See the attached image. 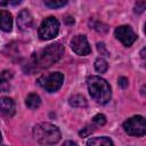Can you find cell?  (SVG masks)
I'll list each match as a JSON object with an SVG mask.
<instances>
[{"label":"cell","instance_id":"obj_13","mask_svg":"<svg viewBox=\"0 0 146 146\" xmlns=\"http://www.w3.org/2000/svg\"><path fill=\"white\" fill-rule=\"evenodd\" d=\"M25 104H26V106H27L29 108L35 110V108H38V107L40 106V104H41V98H40V96H39L38 94L32 92V94H30V95L26 97Z\"/></svg>","mask_w":146,"mask_h":146},{"label":"cell","instance_id":"obj_11","mask_svg":"<svg viewBox=\"0 0 146 146\" xmlns=\"http://www.w3.org/2000/svg\"><path fill=\"white\" fill-rule=\"evenodd\" d=\"M13 27L11 14L7 10H0V29L5 32H9Z\"/></svg>","mask_w":146,"mask_h":146},{"label":"cell","instance_id":"obj_16","mask_svg":"<svg viewBox=\"0 0 146 146\" xmlns=\"http://www.w3.org/2000/svg\"><path fill=\"white\" fill-rule=\"evenodd\" d=\"M95 68H96V71L99 72V73H105V72L107 71V68H108V64H107V62H106L104 58L99 57V58H97L96 62H95Z\"/></svg>","mask_w":146,"mask_h":146},{"label":"cell","instance_id":"obj_10","mask_svg":"<svg viewBox=\"0 0 146 146\" xmlns=\"http://www.w3.org/2000/svg\"><path fill=\"white\" fill-rule=\"evenodd\" d=\"M33 24V17L27 9H23L17 16V25L21 30H27Z\"/></svg>","mask_w":146,"mask_h":146},{"label":"cell","instance_id":"obj_23","mask_svg":"<svg viewBox=\"0 0 146 146\" xmlns=\"http://www.w3.org/2000/svg\"><path fill=\"white\" fill-rule=\"evenodd\" d=\"M119 84L122 87V88H127L128 87V79L124 78V76H121L119 79Z\"/></svg>","mask_w":146,"mask_h":146},{"label":"cell","instance_id":"obj_12","mask_svg":"<svg viewBox=\"0 0 146 146\" xmlns=\"http://www.w3.org/2000/svg\"><path fill=\"white\" fill-rule=\"evenodd\" d=\"M13 74L10 71L0 72V92H7L10 89V80Z\"/></svg>","mask_w":146,"mask_h":146},{"label":"cell","instance_id":"obj_15","mask_svg":"<svg viewBox=\"0 0 146 146\" xmlns=\"http://www.w3.org/2000/svg\"><path fill=\"white\" fill-rule=\"evenodd\" d=\"M68 103L73 107H86L87 106V100L81 95H74V96H72L70 98Z\"/></svg>","mask_w":146,"mask_h":146},{"label":"cell","instance_id":"obj_6","mask_svg":"<svg viewBox=\"0 0 146 146\" xmlns=\"http://www.w3.org/2000/svg\"><path fill=\"white\" fill-rule=\"evenodd\" d=\"M124 131L130 136H144L146 132V123L145 119L141 115H135L123 123Z\"/></svg>","mask_w":146,"mask_h":146},{"label":"cell","instance_id":"obj_20","mask_svg":"<svg viewBox=\"0 0 146 146\" xmlns=\"http://www.w3.org/2000/svg\"><path fill=\"white\" fill-rule=\"evenodd\" d=\"M21 2V0H0V7H6V6H15L18 5Z\"/></svg>","mask_w":146,"mask_h":146},{"label":"cell","instance_id":"obj_3","mask_svg":"<svg viewBox=\"0 0 146 146\" xmlns=\"http://www.w3.org/2000/svg\"><path fill=\"white\" fill-rule=\"evenodd\" d=\"M33 136L42 145H52L59 141L60 131L56 125L49 122H42L34 127Z\"/></svg>","mask_w":146,"mask_h":146},{"label":"cell","instance_id":"obj_8","mask_svg":"<svg viewBox=\"0 0 146 146\" xmlns=\"http://www.w3.org/2000/svg\"><path fill=\"white\" fill-rule=\"evenodd\" d=\"M115 36L117 40H120L124 46H131L136 39H137V35L136 33L133 32V30L128 26V25H122V26H119L115 29Z\"/></svg>","mask_w":146,"mask_h":146},{"label":"cell","instance_id":"obj_24","mask_svg":"<svg viewBox=\"0 0 146 146\" xmlns=\"http://www.w3.org/2000/svg\"><path fill=\"white\" fill-rule=\"evenodd\" d=\"M64 145H76V144H75L74 141H65Z\"/></svg>","mask_w":146,"mask_h":146},{"label":"cell","instance_id":"obj_19","mask_svg":"<svg viewBox=\"0 0 146 146\" xmlns=\"http://www.w3.org/2000/svg\"><path fill=\"white\" fill-rule=\"evenodd\" d=\"M95 131V125H91V124H89V125H86L81 131H80V136L81 137H87V136H89L91 132H94Z\"/></svg>","mask_w":146,"mask_h":146},{"label":"cell","instance_id":"obj_5","mask_svg":"<svg viewBox=\"0 0 146 146\" xmlns=\"http://www.w3.org/2000/svg\"><path fill=\"white\" fill-rule=\"evenodd\" d=\"M59 32V22L50 16L42 21L39 27V36L41 40H51Z\"/></svg>","mask_w":146,"mask_h":146},{"label":"cell","instance_id":"obj_17","mask_svg":"<svg viewBox=\"0 0 146 146\" xmlns=\"http://www.w3.org/2000/svg\"><path fill=\"white\" fill-rule=\"evenodd\" d=\"M67 1H68V0H43L44 5H46L47 7H49V8H54V9L63 7L64 5L67 3Z\"/></svg>","mask_w":146,"mask_h":146},{"label":"cell","instance_id":"obj_14","mask_svg":"<svg viewBox=\"0 0 146 146\" xmlns=\"http://www.w3.org/2000/svg\"><path fill=\"white\" fill-rule=\"evenodd\" d=\"M87 145H89V146H94V145L95 146H99V145L107 146V145H113V141L107 137H95V138L89 139L87 141Z\"/></svg>","mask_w":146,"mask_h":146},{"label":"cell","instance_id":"obj_9","mask_svg":"<svg viewBox=\"0 0 146 146\" xmlns=\"http://www.w3.org/2000/svg\"><path fill=\"white\" fill-rule=\"evenodd\" d=\"M0 114L6 117H11L15 114V103L9 97L0 98Z\"/></svg>","mask_w":146,"mask_h":146},{"label":"cell","instance_id":"obj_7","mask_svg":"<svg viewBox=\"0 0 146 146\" xmlns=\"http://www.w3.org/2000/svg\"><path fill=\"white\" fill-rule=\"evenodd\" d=\"M71 48L72 50L80 55V56H87L91 52V47L86 38V35H75L71 41Z\"/></svg>","mask_w":146,"mask_h":146},{"label":"cell","instance_id":"obj_2","mask_svg":"<svg viewBox=\"0 0 146 146\" xmlns=\"http://www.w3.org/2000/svg\"><path fill=\"white\" fill-rule=\"evenodd\" d=\"M87 84H88L89 94L91 98H94V100H96L98 104L102 105L107 104L110 102L112 92H111V87L105 79L97 75H92L88 78Z\"/></svg>","mask_w":146,"mask_h":146},{"label":"cell","instance_id":"obj_25","mask_svg":"<svg viewBox=\"0 0 146 146\" xmlns=\"http://www.w3.org/2000/svg\"><path fill=\"white\" fill-rule=\"evenodd\" d=\"M1 139H2V138H1V133H0V143H1Z\"/></svg>","mask_w":146,"mask_h":146},{"label":"cell","instance_id":"obj_4","mask_svg":"<svg viewBox=\"0 0 146 146\" xmlns=\"http://www.w3.org/2000/svg\"><path fill=\"white\" fill-rule=\"evenodd\" d=\"M64 81V75L60 72H52L49 74H44L38 79V83L41 88H43L48 92L57 91Z\"/></svg>","mask_w":146,"mask_h":146},{"label":"cell","instance_id":"obj_22","mask_svg":"<svg viewBox=\"0 0 146 146\" xmlns=\"http://www.w3.org/2000/svg\"><path fill=\"white\" fill-rule=\"evenodd\" d=\"M97 48H98V51H99L100 54H104L105 56H110V55H108V52H107V50L105 49L104 43H98V44H97Z\"/></svg>","mask_w":146,"mask_h":146},{"label":"cell","instance_id":"obj_21","mask_svg":"<svg viewBox=\"0 0 146 146\" xmlns=\"http://www.w3.org/2000/svg\"><path fill=\"white\" fill-rule=\"evenodd\" d=\"M144 9H145V0H137L135 11L136 13H143Z\"/></svg>","mask_w":146,"mask_h":146},{"label":"cell","instance_id":"obj_1","mask_svg":"<svg viewBox=\"0 0 146 146\" xmlns=\"http://www.w3.org/2000/svg\"><path fill=\"white\" fill-rule=\"evenodd\" d=\"M63 54H64V46L60 42L51 43L46 48L41 49L39 52L34 54L33 56L34 64L35 66L41 68L49 67L56 62H58L62 58Z\"/></svg>","mask_w":146,"mask_h":146},{"label":"cell","instance_id":"obj_18","mask_svg":"<svg viewBox=\"0 0 146 146\" xmlns=\"http://www.w3.org/2000/svg\"><path fill=\"white\" fill-rule=\"evenodd\" d=\"M92 121H94V123H95L96 125H104V124L106 123V117H105V115H103V114H97V115L94 116Z\"/></svg>","mask_w":146,"mask_h":146}]
</instances>
